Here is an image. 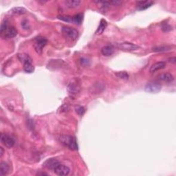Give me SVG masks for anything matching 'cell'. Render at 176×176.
I'll use <instances>...</instances> for the list:
<instances>
[{
	"label": "cell",
	"mask_w": 176,
	"mask_h": 176,
	"mask_svg": "<svg viewBox=\"0 0 176 176\" xmlns=\"http://www.w3.org/2000/svg\"><path fill=\"white\" fill-rule=\"evenodd\" d=\"M60 143L70 150H78V144L76 139L69 135H61L59 138Z\"/></svg>",
	"instance_id": "cell-1"
},
{
	"label": "cell",
	"mask_w": 176,
	"mask_h": 176,
	"mask_svg": "<svg viewBox=\"0 0 176 176\" xmlns=\"http://www.w3.org/2000/svg\"><path fill=\"white\" fill-rule=\"evenodd\" d=\"M19 60L24 63V70L27 73H32L35 70V67L33 65V60L28 54H19L17 55Z\"/></svg>",
	"instance_id": "cell-2"
},
{
	"label": "cell",
	"mask_w": 176,
	"mask_h": 176,
	"mask_svg": "<svg viewBox=\"0 0 176 176\" xmlns=\"http://www.w3.org/2000/svg\"><path fill=\"white\" fill-rule=\"evenodd\" d=\"M68 92L71 98L74 99L79 94L81 91V84L78 82L77 79H74L69 83L67 87Z\"/></svg>",
	"instance_id": "cell-3"
},
{
	"label": "cell",
	"mask_w": 176,
	"mask_h": 176,
	"mask_svg": "<svg viewBox=\"0 0 176 176\" xmlns=\"http://www.w3.org/2000/svg\"><path fill=\"white\" fill-rule=\"evenodd\" d=\"M61 31H62V35L64 37L71 42L76 40L79 36V32L77 30L71 28V27L64 26L62 28Z\"/></svg>",
	"instance_id": "cell-4"
},
{
	"label": "cell",
	"mask_w": 176,
	"mask_h": 176,
	"mask_svg": "<svg viewBox=\"0 0 176 176\" xmlns=\"http://www.w3.org/2000/svg\"><path fill=\"white\" fill-rule=\"evenodd\" d=\"M48 43V40L46 38L43 37V36H38V37L35 38V42L34 44V47H35V51L37 52L38 54H41L43 52V49L45 45H46Z\"/></svg>",
	"instance_id": "cell-5"
},
{
	"label": "cell",
	"mask_w": 176,
	"mask_h": 176,
	"mask_svg": "<svg viewBox=\"0 0 176 176\" xmlns=\"http://www.w3.org/2000/svg\"><path fill=\"white\" fill-rule=\"evenodd\" d=\"M117 47L118 49L123 50V51L127 52L134 51V50H137L140 48V47L138 45L129 42H123L121 43H118L117 45Z\"/></svg>",
	"instance_id": "cell-6"
},
{
	"label": "cell",
	"mask_w": 176,
	"mask_h": 176,
	"mask_svg": "<svg viewBox=\"0 0 176 176\" xmlns=\"http://www.w3.org/2000/svg\"><path fill=\"white\" fill-rule=\"evenodd\" d=\"M162 89V85L156 82H152L146 85L145 90L146 92L151 93V94H157Z\"/></svg>",
	"instance_id": "cell-7"
},
{
	"label": "cell",
	"mask_w": 176,
	"mask_h": 176,
	"mask_svg": "<svg viewBox=\"0 0 176 176\" xmlns=\"http://www.w3.org/2000/svg\"><path fill=\"white\" fill-rule=\"evenodd\" d=\"M1 143L7 148H11L15 145V140L10 136L6 134H1L0 136Z\"/></svg>",
	"instance_id": "cell-8"
},
{
	"label": "cell",
	"mask_w": 176,
	"mask_h": 176,
	"mask_svg": "<svg viewBox=\"0 0 176 176\" xmlns=\"http://www.w3.org/2000/svg\"><path fill=\"white\" fill-rule=\"evenodd\" d=\"M70 169L67 166L63 165V164H59L54 169V172L56 173V175H60V176H65L68 175L70 173Z\"/></svg>",
	"instance_id": "cell-9"
},
{
	"label": "cell",
	"mask_w": 176,
	"mask_h": 176,
	"mask_svg": "<svg viewBox=\"0 0 176 176\" xmlns=\"http://www.w3.org/2000/svg\"><path fill=\"white\" fill-rule=\"evenodd\" d=\"M17 31L13 26H8L3 33L1 34L2 37L5 39H12L17 36Z\"/></svg>",
	"instance_id": "cell-10"
},
{
	"label": "cell",
	"mask_w": 176,
	"mask_h": 176,
	"mask_svg": "<svg viewBox=\"0 0 176 176\" xmlns=\"http://www.w3.org/2000/svg\"><path fill=\"white\" fill-rule=\"evenodd\" d=\"M59 164H60V162H59V161L57 160L56 159L49 158L44 162V163L43 164V165L45 168L54 171V169H55Z\"/></svg>",
	"instance_id": "cell-11"
},
{
	"label": "cell",
	"mask_w": 176,
	"mask_h": 176,
	"mask_svg": "<svg viewBox=\"0 0 176 176\" xmlns=\"http://www.w3.org/2000/svg\"><path fill=\"white\" fill-rule=\"evenodd\" d=\"M154 2L151 1H139L137 2V8L139 10H144L151 7Z\"/></svg>",
	"instance_id": "cell-12"
},
{
	"label": "cell",
	"mask_w": 176,
	"mask_h": 176,
	"mask_svg": "<svg viewBox=\"0 0 176 176\" xmlns=\"http://www.w3.org/2000/svg\"><path fill=\"white\" fill-rule=\"evenodd\" d=\"M114 52V47L111 45H107L101 49V53L103 56H109L112 55Z\"/></svg>",
	"instance_id": "cell-13"
},
{
	"label": "cell",
	"mask_w": 176,
	"mask_h": 176,
	"mask_svg": "<svg viewBox=\"0 0 176 176\" xmlns=\"http://www.w3.org/2000/svg\"><path fill=\"white\" fill-rule=\"evenodd\" d=\"M165 67H166V63L165 62H163V61L155 63L154 64V65H152L151 67L150 72L154 73L155 72H157V71L164 69Z\"/></svg>",
	"instance_id": "cell-14"
},
{
	"label": "cell",
	"mask_w": 176,
	"mask_h": 176,
	"mask_svg": "<svg viewBox=\"0 0 176 176\" xmlns=\"http://www.w3.org/2000/svg\"><path fill=\"white\" fill-rule=\"evenodd\" d=\"M105 89V85L102 83H100V82H97V83L93 85L92 88H91V90L92 93H94L97 94H99L102 92Z\"/></svg>",
	"instance_id": "cell-15"
},
{
	"label": "cell",
	"mask_w": 176,
	"mask_h": 176,
	"mask_svg": "<svg viewBox=\"0 0 176 176\" xmlns=\"http://www.w3.org/2000/svg\"><path fill=\"white\" fill-rule=\"evenodd\" d=\"M159 79L162 81L167 82V83H171L174 80V77L171 73H163L159 76Z\"/></svg>",
	"instance_id": "cell-16"
},
{
	"label": "cell",
	"mask_w": 176,
	"mask_h": 176,
	"mask_svg": "<svg viewBox=\"0 0 176 176\" xmlns=\"http://www.w3.org/2000/svg\"><path fill=\"white\" fill-rule=\"evenodd\" d=\"M9 170H10V166L8 164L6 163V162H1V165H0V175L1 176L7 175Z\"/></svg>",
	"instance_id": "cell-17"
},
{
	"label": "cell",
	"mask_w": 176,
	"mask_h": 176,
	"mask_svg": "<svg viewBox=\"0 0 176 176\" xmlns=\"http://www.w3.org/2000/svg\"><path fill=\"white\" fill-rule=\"evenodd\" d=\"M107 26V23L106 22V20L105 19H101L100 20V24L98 28L96 31V34L97 35H101L102 33H103V32L105 31V30L106 29Z\"/></svg>",
	"instance_id": "cell-18"
},
{
	"label": "cell",
	"mask_w": 176,
	"mask_h": 176,
	"mask_svg": "<svg viewBox=\"0 0 176 176\" xmlns=\"http://www.w3.org/2000/svg\"><path fill=\"white\" fill-rule=\"evenodd\" d=\"M66 6L69 8H76L81 5V1H74V0H68L65 1Z\"/></svg>",
	"instance_id": "cell-19"
},
{
	"label": "cell",
	"mask_w": 176,
	"mask_h": 176,
	"mask_svg": "<svg viewBox=\"0 0 176 176\" xmlns=\"http://www.w3.org/2000/svg\"><path fill=\"white\" fill-rule=\"evenodd\" d=\"M83 15L81 14V13H79V14L72 16L73 24L80 25L82 23V22H83Z\"/></svg>",
	"instance_id": "cell-20"
},
{
	"label": "cell",
	"mask_w": 176,
	"mask_h": 176,
	"mask_svg": "<svg viewBox=\"0 0 176 176\" xmlns=\"http://www.w3.org/2000/svg\"><path fill=\"white\" fill-rule=\"evenodd\" d=\"M11 12L15 15H24L27 13V10L23 7H15L11 10Z\"/></svg>",
	"instance_id": "cell-21"
},
{
	"label": "cell",
	"mask_w": 176,
	"mask_h": 176,
	"mask_svg": "<svg viewBox=\"0 0 176 176\" xmlns=\"http://www.w3.org/2000/svg\"><path fill=\"white\" fill-rule=\"evenodd\" d=\"M116 75L117 76L119 79H123V80H128L129 79V74H127L126 72L123 71V72H118L116 73Z\"/></svg>",
	"instance_id": "cell-22"
},
{
	"label": "cell",
	"mask_w": 176,
	"mask_h": 176,
	"mask_svg": "<svg viewBox=\"0 0 176 176\" xmlns=\"http://www.w3.org/2000/svg\"><path fill=\"white\" fill-rule=\"evenodd\" d=\"M171 48V47L170 46H157V47H155L153 48V50L154 52H164V51H168V50H170Z\"/></svg>",
	"instance_id": "cell-23"
},
{
	"label": "cell",
	"mask_w": 176,
	"mask_h": 176,
	"mask_svg": "<svg viewBox=\"0 0 176 176\" xmlns=\"http://www.w3.org/2000/svg\"><path fill=\"white\" fill-rule=\"evenodd\" d=\"M75 111H76V112L79 114V116H82L85 112V107L83 106H80V105H78L75 107Z\"/></svg>",
	"instance_id": "cell-24"
},
{
	"label": "cell",
	"mask_w": 176,
	"mask_h": 176,
	"mask_svg": "<svg viewBox=\"0 0 176 176\" xmlns=\"http://www.w3.org/2000/svg\"><path fill=\"white\" fill-rule=\"evenodd\" d=\"M57 18L65 22L72 23V17H71V16H58Z\"/></svg>",
	"instance_id": "cell-25"
},
{
	"label": "cell",
	"mask_w": 176,
	"mask_h": 176,
	"mask_svg": "<svg viewBox=\"0 0 176 176\" xmlns=\"http://www.w3.org/2000/svg\"><path fill=\"white\" fill-rule=\"evenodd\" d=\"M8 26H8L7 21H4V22H2L1 24V27H0V33L1 34L3 33Z\"/></svg>",
	"instance_id": "cell-26"
},
{
	"label": "cell",
	"mask_w": 176,
	"mask_h": 176,
	"mask_svg": "<svg viewBox=\"0 0 176 176\" xmlns=\"http://www.w3.org/2000/svg\"><path fill=\"white\" fill-rule=\"evenodd\" d=\"M162 30L164 32H168L172 30V27L167 24H163L162 26Z\"/></svg>",
	"instance_id": "cell-27"
},
{
	"label": "cell",
	"mask_w": 176,
	"mask_h": 176,
	"mask_svg": "<svg viewBox=\"0 0 176 176\" xmlns=\"http://www.w3.org/2000/svg\"><path fill=\"white\" fill-rule=\"evenodd\" d=\"M109 4H112L113 6H120V4H122V3H123V1H117V0H114V1H109Z\"/></svg>",
	"instance_id": "cell-28"
},
{
	"label": "cell",
	"mask_w": 176,
	"mask_h": 176,
	"mask_svg": "<svg viewBox=\"0 0 176 176\" xmlns=\"http://www.w3.org/2000/svg\"><path fill=\"white\" fill-rule=\"evenodd\" d=\"M22 26L23 28H24V29H26V30L29 29V28H30L28 22H27L26 20H25V21H24L22 23Z\"/></svg>",
	"instance_id": "cell-29"
},
{
	"label": "cell",
	"mask_w": 176,
	"mask_h": 176,
	"mask_svg": "<svg viewBox=\"0 0 176 176\" xmlns=\"http://www.w3.org/2000/svg\"><path fill=\"white\" fill-rule=\"evenodd\" d=\"M4 150L3 147H0V157H2L4 155Z\"/></svg>",
	"instance_id": "cell-30"
},
{
	"label": "cell",
	"mask_w": 176,
	"mask_h": 176,
	"mask_svg": "<svg viewBox=\"0 0 176 176\" xmlns=\"http://www.w3.org/2000/svg\"><path fill=\"white\" fill-rule=\"evenodd\" d=\"M169 62L173 63H175V57H173V58H171L169 59Z\"/></svg>",
	"instance_id": "cell-31"
}]
</instances>
